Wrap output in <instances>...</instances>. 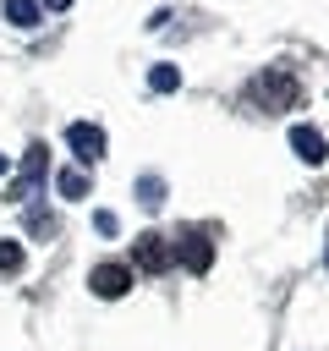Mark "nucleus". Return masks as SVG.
Listing matches in <instances>:
<instances>
[{
	"label": "nucleus",
	"mask_w": 329,
	"mask_h": 351,
	"mask_svg": "<svg viewBox=\"0 0 329 351\" xmlns=\"http://www.w3.org/2000/svg\"><path fill=\"white\" fill-rule=\"evenodd\" d=\"M296 77L291 71H258L252 77V104H263V110H291L296 104Z\"/></svg>",
	"instance_id": "nucleus-1"
},
{
	"label": "nucleus",
	"mask_w": 329,
	"mask_h": 351,
	"mask_svg": "<svg viewBox=\"0 0 329 351\" xmlns=\"http://www.w3.org/2000/svg\"><path fill=\"white\" fill-rule=\"evenodd\" d=\"M88 181H93V176H82V165H66V170L55 176V192H60L66 203H77V197H88Z\"/></svg>",
	"instance_id": "nucleus-7"
},
{
	"label": "nucleus",
	"mask_w": 329,
	"mask_h": 351,
	"mask_svg": "<svg viewBox=\"0 0 329 351\" xmlns=\"http://www.w3.org/2000/svg\"><path fill=\"white\" fill-rule=\"evenodd\" d=\"M66 143H71L77 165H99L104 159V126L99 121H71L66 126Z\"/></svg>",
	"instance_id": "nucleus-2"
},
{
	"label": "nucleus",
	"mask_w": 329,
	"mask_h": 351,
	"mask_svg": "<svg viewBox=\"0 0 329 351\" xmlns=\"http://www.w3.org/2000/svg\"><path fill=\"white\" fill-rule=\"evenodd\" d=\"M148 88H154V93H175V88H181V71H175L170 60H159V66H148Z\"/></svg>",
	"instance_id": "nucleus-10"
},
{
	"label": "nucleus",
	"mask_w": 329,
	"mask_h": 351,
	"mask_svg": "<svg viewBox=\"0 0 329 351\" xmlns=\"http://www.w3.org/2000/svg\"><path fill=\"white\" fill-rule=\"evenodd\" d=\"M44 5H49V11H71V0H44Z\"/></svg>",
	"instance_id": "nucleus-15"
},
{
	"label": "nucleus",
	"mask_w": 329,
	"mask_h": 351,
	"mask_svg": "<svg viewBox=\"0 0 329 351\" xmlns=\"http://www.w3.org/2000/svg\"><path fill=\"white\" fill-rule=\"evenodd\" d=\"M49 230H55V214H49L44 203H33V208H27V236H49Z\"/></svg>",
	"instance_id": "nucleus-11"
},
{
	"label": "nucleus",
	"mask_w": 329,
	"mask_h": 351,
	"mask_svg": "<svg viewBox=\"0 0 329 351\" xmlns=\"http://www.w3.org/2000/svg\"><path fill=\"white\" fill-rule=\"evenodd\" d=\"M88 291H93V296H104V302L126 296V291H132V263H99V269L88 274Z\"/></svg>",
	"instance_id": "nucleus-3"
},
{
	"label": "nucleus",
	"mask_w": 329,
	"mask_h": 351,
	"mask_svg": "<svg viewBox=\"0 0 329 351\" xmlns=\"http://www.w3.org/2000/svg\"><path fill=\"white\" fill-rule=\"evenodd\" d=\"M137 197H143L148 208H159V197H164V181H159V176H143V181H137Z\"/></svg>",
	"instance_id": "nucleus-13"
},
{
	"label": "nucleus",
	"mask_w": 329,
	"mask_h": 351,
	"mask_svg": "<svg viewBox=\"0 0 329 351\" xmlns=\"http://www.w3.org/2000/svg\"><path fill=\"white\" fill-rule=\"evenodd\" d=\"M44 176H49V148H44V143H27V154H22V176H16V192H33Z\"/></svg>",
	"instance_id": "nucleus-5"
},
{
	"label": "nucleus",
	"mask_w": 329,
	"mask_h": 351,
	"mask_svg": "<svg viewBox=\"0 0 329 351\" xmlns=\"http://www.w3.org/2000/svg\"><path fill=\"white\" fill-rule=\"evenodd\" d=\"M132 258H137L143 269H164V263H170V247H164L159 236H137V247H132Z\"/></svg>",
	"instance_id": "nucleus-8"
},
{
	"label": "nucleus",
	"mask_w": 329,
	"mask_h": 351,
	"mask_svg": "<svg viewBox=\"0 0 329 351\" xmlns=\"http://www.w3.org/2000/svg\"><path fill=\"white\" fill-rule=\"evenodd\" d=\"M0 274H22V241H0Z\"/></svg>",
	"instance_id": "nucleus-12"
},
{
	"label": "nucleus",
	"mask_w": 329,
	"mask_h": 351,
	"mask_svg": "<svg viewBox=\"0 0 329 351\" xmlns=\"http://www.w3.org/2000/svg\"><path fill=\"white\" fill-rule=\"evenodd\" d=\"M291 154L307 159V165H324V159H329V143H324V132H318L313 121H296V126H291Z\"/></svg>",
	"instance_id": "nucleus-4"
},
{
	"label": "nucleus",
	"mask_w": 329,
	"mask_h": 351,
	"mask_svg": "<svg viewBox=\"0 0 329 351\" xmlns=\"http://www.w3.org/2000/svg\"><path fill=\"white\" fill-rule=\"evenodd\" d=\"M38 16H44L38 0H5V22L11 27H38Z\"/></svg>",
	"instance_id": "nucleus-9"
},
{
	"label": "nucleus",
	"mask_w": 329,
	"mask_h": 351,
	"mask_svg": "<svg viewBox=\"0 0 329 351\" xmlns=\"http://www.w3.org/2000/svg\"><path fill=\"white\" fill-rule=\"evenodd\" d=\"M93 230H99V236H115V230H121V214L99 208V214H93Z\"/></svg>",
	"instance_id": "nucleus-14"
},
{
	"label": "nucleus",
	"mask_w": 329,
	"mask_h": 351,
	"mask_svg": "<svg viewBox=\"0 0 329 351\" xmlns=\"http://www.w3.org/2000/svg\"><path fill=\"white\" fill-rule=\"evenodd\" d=\"M175 252H181V263H186L192 274H203V269H208V258H214V247H208V236H203V230H186V236L175 241ZM175 252H170V258H175Z\"/></svg>",
	"instance_id": "nucleus-6"
},
{
	"label": "nucleus",
	"mask_w": 329,
	"mask_h": 351,
	"mask_svg": "<svg viewBox=\"0 0 329 351\" xmlns=\"http://www.w3.org/2000/svg\"><path fill=\"white\" fill-rule=\"evenodd\" d=\"M0 176H11V159H5V154H0Z\"/></svg>",
	"instance_id": "nucleus-16"
}]
</instances>
